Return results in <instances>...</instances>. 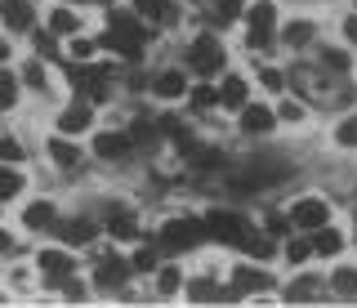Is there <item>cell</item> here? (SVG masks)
<instances>
[{"instance_id": "12", "label": "cell", "mask_w": 357, "mask_h": 308, "mask_svg": "<svg viewBox=\"0 0 357 308\" xmlns=\"http://www.w3.org/2000/svg\"><path fill=\"white\" fill-rule=\"evenodd\" d=\"M94 152H98V157H126V152H130V139L126 134H98L94 139Z\"/></svg>"}, {"instance_id": "17", "label": "cell", "mask_w": 357, "mask_h": 308, "mask_svg": "<svg viewBox=\"0 0 357 308\" xmlns=\"http://www.w3.org/2000/svg\"><path fill=\"white\" fill-rule=\"evenodd\" d=\"M232 282H237V291H245V295L273 286V282H268V272H255V268H237V272H232Z\"/></svg>"}, {"instance_id": "45", "label": "cell", "mask_w": 357, "mask_h": 308, "mask_svg": "<svg viewBox=\"0 0 357 308\" xmlns=\"http://www.w3.org/2000/svg\"><path fill=\"white\" fill-rule=\"evenodd\" d=\"M282 116H286V121H299V116H304V107H299V103H286Z\"/></svg>"}, {"instance_id": "42", "label": "cell", "mask_w": 357, "mask_h": 308, "mask_svg": "<svg viewBox=\"0 0 357 308\" xmlns=\"http://www.w3.org/2000/svg\"><path fill=\"white\" fill-rule=\"evenodd\" d=\"M237 14H241V0H223V14H219L223 23H228V18H237Z\"/></svg>"}, {"instance_id": "25", "label": "cell", "mask_w": 357, "mask_h": 308, "mask_svg": "<svg viewBox=\"0 0 357 308\" xmlns=\"http://www.w3.org/2000/svg\"><path fill=\"white\" fill-rule=\"evenodd\" d=\"M63 237L72 241V246H81V241H89V237H94V224H89V219H76V224H63Z\"/></svg>"}, {"instance_id": "19", "label": "cell", "mask_w": 357, "mask_h": 308, "mask_svg": "<svg viewBox=\"0 0 357 308\" xmlns=\"http://www.w3.org/2000/svg\"><path fill=\"white\" fill-rule=\"evenodd\" d=\"M331 286H335V295H340V300H357V268H340L331 277Z\"/></svg>"}, {"instance_id": "34", "label": "cell", "mask_w": 357, "mask_h": 308, "mask_svg": "<svg viewBox=\"0 0 357 308\" xmlns=\"http://www.w3.org/2000/svg\"><path fill=\"white\" fill-rule=\"evenodd\" d=\"M321 63H326V68H335V72H344V68H349V59H344L340 49H321Z\"/></svg>"}, {"instance_id": "33", "label": "cell", "mask_w": 357, "mask_h": 308, "mask_svg": "<svg viewBox=\"0 0 357 308\" xmlns=\"http://www.w3.org/2000/svg\"><path fill=\"white\" fill-rule=\"evenodd\" d=\"M112 27H116V31H126V36H143V27L134 23L130 14H116V18H112Z\"/></svg>"}, {"instance_id": "10", "label": "cell", "mask_w": 357, "mask_h": 308, "mask_svg": "<svg viewBox=\"0 0 357 308\" xmlns=\"http://www.w3.org/2000/svg\"><path fill=\"white\" fill-rule=\"evenodd\" d=\"M103 45H107V49H116V54H126V59H139V54H143V36H126V31H107V36H103Z\"/></svg>"}, {"instance_id": "2", "label": "cell", "mask_w": 357, "mask_h": 308, "mask_svg": "<svg viewBox=\"0 0 357 308\" xmlns=\"http://www.w3.org/2000/svg\"><path fill=\"white\" fill-rule=\"evenodd\" d=\"M188 63H192V72H201V76H215V72H223L228 54H223L219 36H197L192 49H188Z\"/></svg>"}, {"instance_id": "27", "label": "cell", "mask_w": 357, "mask_h": 308, "mask_svg": "<svg viewBox=\"0 0 357 308\" xmlns=\"http://www.w3.org/2000/svg\"><path fill=\"white\" fill-rule=\"evenodd\" d=\"M50 31H59V36H67V31H76V14H72V9H54V18H50Z\"/></svg>"}, {"instance_id": "7", "label": "cell", "mask_w": 357, "mask_h": 308, "mask_svg": "<svg viewBox=\"0 0 357 308\" xmlns=\"http://www.w3.org/2000/svg\"><path fill=\"white\" fill-rule=\"evenodd\" d=\"M67 81H72L81 94H89V98H103L107 94V76L98 72V68H72V72H67Z\"/></svg>"}, {"instance_id": "50", "label": "cell", "mask_w": 357, "mask_h": 308, "mask_svg": "<svg viewBox=\"0 0 357 308\" xmlns=\"http://www.w3.org/2000/svg\"><path fill=\"white\" fill-rule=\"evenodd\" d=\"M89 5H112V0H89Z\"/></svg>"}, {"instance_id": "49", "label": "cell", "mask_w": 357, "mask_h": 308, "mask_svg": "<svg viewBox=\"0 0 357 308\" xmlns=\"http://www.w3.org/2000/svg\"><path fill=\"white\" fill-rule=\"evenodd\" d=\"M9 59V45H5V40H0V63H5Z\"/></svg>"}, {"instance_id": "3", "label": "cell", "mask_w": 357, "mask_h": 308, "mask_svg": "<svg viewBox=\"0 0 357 308\" xmlns=\"http://www.w3.org/2000/svg\"><path fill=\"white\" fill-rule=\"evenodd\" d=\"M201 237H206V224H201V219H170V224L161 228L165 250H192V246H201Z\"/></svg>"}, {"instance_id": "47", "label": "cell", "mask_w": 357, "mask_h": 308, "mask_svg": "<svg viewBox=\"0 0 357 308\" xmlns=\"http://www.w3.org/2000/svg\"><path fill=\"white\" fill-rule=\"evenodd\" d=\"M344 36H349L353 45H357V18H349V23H344Z\"/></svg>"}, {"instance_id": "38", "label": "cell", "mask_w": 357, "mask_h": 308, "mask_svg": "<svg viewBox=\"0 0 357 308\" xmlns=\"http://www.w3.org/2000/svg\"><path fill=\"white\" fill-rule=\"evenodd\" d=\"M134 268H139V272H152L156 268V255H152V250H139V255H134Z\"/></svg>"}, {"instance_id": "6", "label": "cell", "mask_w": 357, "mask_h": 308, "mask_svg": "<svg viewBox=\"0 0 357 308\" xmlns=\"http://www.w3.org/2000/svg\"><path fill=\"white\" fill-rule=\"evenodd\" d=\"M290 219H295L299 228H312V233H317V228L331 219V206L321 201V197H304V201H295V210H290Z\"/></svg>"}, {"instance_id": "14", "label": "cell", "mask_w": 357, "mask_h": 308, "mask_svg": "<svg viewBox=\"0 0 357 308\" xmlns=\"http://www.w3.org/2000/svg\"><path fill=\"white\" fill-rule=\"evenodd\" d=\"M67 268H72V259H67L63 250H45V255H40V272H45V277L63 282V272H67Z\"/></svg>"}, {"instance_id": "46", "label": "cell", "mask_w": 357, "mask_h": 308, "mask_svg": "<svg viewBox=\"0 0 357 308\" xmlns=\"http://www.w3.org/2000/svg\"><path fill=\"white\" fill-rule=\"evenodd\" d=\"M63 295H67V300H81L85 291H81V286H76V282H63Z\"/></svg>"}, {"instance_id": "36", "label": "cell", "mask_w": 357, "mask_h": 308, "mask_svg": "<svg viewBox=\"0 0 357 308\" xmlns=\"http://www.w3.org/2000/svg\"><path fill=\"white\" fill-rule=\"evenodd\" d=\"M245 246H250V255H255V259H268V255H273V241H264V237L245 241Z\"/></svg>"}, {"instance_id": "48", "label": "cell", "mask_w": 357, "mask_h": 308, "mask_svg": "<svg viewBox=\"0 0 357 308\" xmlns=\"http://www.w3.org/2000/svg\"><path fill=\"white\" fill-rule=\"evenodd\" d=\"M14 250V241H9V233H0V255H9Z\"/></svg>"}, {"instance_id": "21", "label": "cell", "mask_w": 357, "mask_h": 308, "mask_svg": "<svg viewBox=\"0 0 357 308\" xmlns=\"http://www.w3.org/2000/svg\"><path fill=\"white\" fill-rule=\"evenodd\" d=\"M317 286H321L317 277H299V282H295V286H290V291H286V300H290V304H304V300H317Z\"/></svg>"}, {"instance_id": "28", "label": "cell", "mask_w": 357, "mask_h": 308, "mask_svg": "<svg viewBox=\"0 0 357 308\" xmlns=\"http://www.w3.org/2000/svg\"><path fill=\"white\" fill-rule=\"evenodd\" d=\"M335 143H340V148H357V116L340 121V130H335Z\"/></svg>"}, {"instance_id": "43", "label": "cell", "mask_w": 357, "mask_h": 308, "mask_svg": "<svg viewBox=\"0 0 357 308\" xmlns=\"http://www.w3.org/2000/svg\"><path fill=\"white\" fill-rule=\"evenodd\" d=\"M72 54H76V59H89V54H94V45H89V40H72Z\"/></svg>"}, {"instance_id": "31", "label": "cell", "mask_w": 357, "mask_h": 308, "mask_svg": "<svg viewBox=\"0 0 357 308\" xmlns=\"http://www.w3.org/2000/svg\"><path fill=\"white\" fill-rule=\"evenodd\" d=\"M188 300H197V304H210V300H219L215 282H192V286H188Z\"/></svg>"}, {"instance_id": "4", "label": "cell", "mask_w": 357, "mask_h": 308, "mask_svg": "<svg viewBox=\"0 0 357 308\" xmlns=\"http://www.w3.org/2000/svg\"><path fill=\"white\" fill-rule=\"evenodd\" d=\"M206 233H215L219 241H232V246H245L250 241V228H245L241 215H228V210H215L206 219Z\"/></svg>"}, {"instance_id": "40", "label": "cell", "mask_w": 357, "mask_h": 308, "mask_svg": "<svg viewBox=\"0 0 357 308\" xmlns=\"http://www.w3.org/2000/svg\"><path fill=\"white\" fill-rule=\"evenodd\" d=\"M0 157H5V161H18V157H22V148H18L14 139H0Z\"/></svg>"}, {"instance_id": "39", "label": "cell", "mask_w": 357, "mask_h": 308, "mask_svg": "<svg viewBox=\"0 0 357 308\" xmlns=\"http://www.w3.org/2000/svg\"><path fill=\"white\" fill-rule=\"evenodd\" d=\"M161 291H165V295L178 291V272H174V268H161Z\"/></svg>"}, {"instance_id": "8", "label": "cell", "mask_w": 357, "mask_h": 308, "mask_svg": "<svg viewBox=\"0 0 357 308\" xmlns=\"http://www.w3.org/2000/svg\"><path fill=\"white\" fill-rule=\"evenodd\" d=\"M0 18H5V27L27 31L31 27V5L27 0H0Z\"/></svg>"}, {"instance_id": "23", "label": "cell", "mask_w": 357, "mask_h": 308, "mask_svg": "<svg viewBox=\"0 0 357 308\" xmlns=\"http://www.w3.org/2000/svg\"><path fill=\"white\" fill-rule=\"evenodd\" d=\"M107 233L121 237V241H134V237H139V224H134L130 215H112V219H107Z\"/></svg>"}, {"instance_id": "9", "label": "cell", "mask_w": 357, "mask_h": 308, "mask_svg": "<svg viewBox=\"0 0 357 308\" xmlns=\"http://www.w3.org/2000/svg\"><path fill=\"white\" fill-rule=\"evenodd\" d=\"M241 130H245V134H268V130H273V112L250 103V107L241 112Z\"/></svg>"}, {"instance_id": "29", "label": "cell", "mask_w": 357, "mask_h": 308, "mask_svg": "<svg viewBox=\"0 0 357 308\" xmlns=\"http://www.w3.org/2000/svg\"><path fill=\"white\" fill-rule=\"evenodd\" d=\"M308 40H312V23H290L286 27V45H308Z\"/></svg>"}, {"instance_id": "5", "label": "cell", "mask_w": 357, "mask_h": 308, "mask_svg": "<svg viewBox=\"0 0 357 308\" xmlns=\"http://www.w3.org/2000/svg\"><path fill=\"white\" fill-rule=\"evenodd\" d=\"M273 23H277V9L268 5V0H259V5H250V45L255 49H264L268 40H273Z\"/></svg>"}, {"instance_id": "35", "label": "cell", "mask_w": 357, "mask_h": 308, "mask_svg": "<svg viewBox=\"0 0 357 308\" xmlns=\"http://www.w3.org/2000/svg\"><path fill=\"white\" fill-rule=\"evenodd\" d=\"M22 72H27V85H31V90H40V85H45V68H40V63H27Z\"/></svg>"}, {"instance_id": "13", "label": "cell", "mask_w": 357, "mask_h": 308, "mask_svg": "<svg viewBox=\"0 0 357 308\" xmlns=\"http://www.w3.org/2000/svg\"><path fill=\"white\" fill-rule=\"evenodd\" d=\"M340 246H344V237L335 233V228L321 224V228H317V237H312V255H340Z\"/></svg>"}, {"instance_id": "30", "label": "cell", "mask_w": 357, "mask_h": 308, "mask_svg": "<svg viewBox=\"0 0 357 308\" xmlns=\"http://www.w3.org/2000/svg\"><path fill=\"white\" fill-rule=\"evenodd\" d=\"M14 98H18V81H14V72H0V107H14Z\"/></svg>"}, {"instance_id": "15", "label": "cell", "mask_w": 357, "mask_h": 308, "mask_svg": "<svg viewBox=\"0 0 357 308\" xmlns=\"http://www.w3.org/2000/svg\"><path fill=\"white\" fill-rule=\"evenodd\" d=\"M22 224L27 228H50L54 224V206L50 201H31L27 210H22Z\"/></svg>"}, {"instance_id": "22", "label": "cell", "mask_w": 357, "mask_h": 308, "mask_svg": "<svg viewBox=\"0 0 357 308\" xmlns=\"http://www.w3.org/2000/svg\"><path fill=\"white\" fill-rule=\"evenodd\" d=\"M126 282V263L121 259H103L98 263V286H121Z\"/></svg>"}, {"instance_id": "41", "label": "cell", "mask_w": 357, "mask_h": 308, "mask_svg": "<svg viewBox=\"0 0 357 308\" xmlns=\"http://www.w3.org/2000/svg\"><path fill=\"white\" fill-rule=\"evenodd\" d=\"M264 85H268V90H282V85H286V76L277 72V68H268V72H264Z\"/></svg>"}, {"instance_id": "32", "label": "cell", "mask_w": 357, "mask_h": 308, "mask_svg": "<svg viewBox=\"0 0 357 308\" xmlns=\"http://www.w3.org/2000/svg\"><path fill=\"white\" fill-rule=\"evenodd\" d=\"M308 255H312L308 241H290V246H286V259H290V263H304Z\"/></svg>"}, {"instance_id": "37", "label": "cell", "mask_w": 357, "mask_h": 308, "mask_svg": "<svg viewBox=\"0 0 357 308\" xmlns=\"http://www.w3.org/2000/svg\"><path fill=\"white\" fill-rule=\"evenodd\" d=\"M192 103H197V107H210V103H219V94L210 90V85H201V90L192 94Z\"/></svg>"}, {"instance_id": "20", "label": "cell", "mask_w": 357, "mask_h": 308, "mask_svg": "<svg viewBox=\"0 0 357 308\" xmlns=\"http://www.w3.org/2000/svg\"><path fill=\"white\" fill-rule=\"evenodd\" d=\"M50 157L59 161V166L72 170L76 161H81V152H76V143H67V139H50Z\"/></svg>"}, {"instance_id": "26", "label": "cell", "mask_w": 357, "mask_h": 308, "mask_svg": "<svg viewBox=\"0 0 357 308\" xmlns=\"http://www.w3.org/2000/svg\"><path fill=\"white\" fill-rule=\"evenodd\" d=\"M134 5H139V14H148L152 23H165V18H170V5H165V0H134Z\"/></svg>"}, {"instance_id": "16", "label": "cell", "mask_w": 357, "mask_h": 308, "mask_svg": "<svg viewBox=\"0 0 357 308\" xmlns=\"http://www.w3.org/2000/svg\"><path fill=\"white\" fill-rule=\"evenodd\" d=\"M85 125H89V107H67V112L59 116V130H63V134H81Z\"/></svg>"}, {"instance_id": "18", "label": "cell", "mask_w": 357, "mask_h": 308, "mask_svg": "<svg viewBox=\"0 0 357 308\" xmlns=\"http://www.w3.org/2000/svg\"><path fill=\"white\" fill-rule=\"evenodd\" d=\"M219 103H228V107H245V81H241V76H228V81H223Z\"/></svg>"}, {"instance_id": "11", "label": "cell", "mask_w": 357, "mask_h": 308, "mask_svg": "<svg viewBox=\"0 0 357 308\" xmlns=\"http://www.w3.org/2000/svg\"><path fill=\"white\" fill-rule=\"evenodd\" d=\"M152 90L161 94V98H183L188 94V81H183V72H161Z\"/></svg>"}, {"instance_id": "1", "label": "cell", "mask_w": 357, "mask_h": 308, "mask_svg": "<svg viewBox=\"0 0 357 308\" xmlns=\"http://www.w3.org/2000/svg\"><path fill=\"white\" fill-rule=\"evenodd\" d=\"M282 179H290V166H286V161H255V166L241 170L237 188L241 192H259V188H273V183H282Z\"/></svg>"}, {"instance_id": "24", "label": "cell", "mask_w": 357, "mask_h": 308, "mask_svg": "<svg viewBox=\"0 0 357 308\" xmlns=\"http://www.w3.org/2000/svg\"><path fill=\"white\" fill-rule=\"evenodd\" d=\"M22 192V174L14 166H0V201H9V197Z\"/></svg>"}, {"instance_id": "44", "label": "cell", "mask_w": 357, "mask_h": 308, "mask_svg": "<svg viewBox=\"0 0 357 308\" xmlns=\"http://www.w3.org/2000/svg\"><path fill=\"white\" fill-rule=\"evenodd\" d=\"M268 233L282 237V233H286V219H282V215H273V219H268Z\"/></svg>"}]
</instances>
